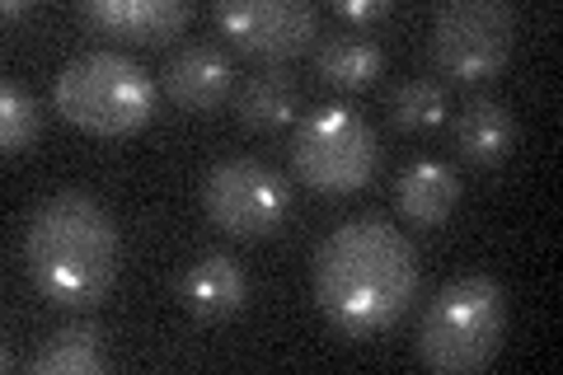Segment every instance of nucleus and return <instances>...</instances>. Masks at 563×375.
Masks as SVG:
<instances>
[{
    "label": "nucleus",
    "mask_w": 563,
    "mask_h": 375,
    "mask_svg": "<svg viewBox=\"0 0 563 375\" xmlns=\"http://www.w3.org/2000/svg\"><path fill=\"white\" fill-rule=\"evenodd\" d=\"M33 375H103L109 371V338L95 324H66L43 338V348L29 356Z\"/></svg>",
    "instance_id": "4468645a"
},
{
    "label": "nucleus",
    "mask_w": 563,
    "mask_h": 375,
    "mask_svg": "<svg viewBox=\"0 0 563 375\" xmlns=\"http://www.w3.org/2000/svg\"><path fill=\"white\" fill-rule=\"evenodd\" d=\"M24 263L33 287L52 306L95 310L113 291L122 263V240L109 207L76 188L43 198L24 225Z\"/></svg>",
    "instance_id": "f03ea898"
},
{
    "label": "nucleus",
    "mask_w": 563,
    "mask_h": 375,
    "mask_svg": "<svg viewBox=\"0 0 563 375\" xmlns=\"http://www.w3.org/2000/svg\"><path fill=\"white\" fill-rule=\"evenodd\" d=\"M179 300L192 319H207V324L231 319L250 306V273L240 267L235 254L207 249V254H198L179 273Z\"/></svg>",
    "instance_id": "9d476101"
},
{
    "label": "nucleus",
    "mask_w": 563,
    "mask_h": 375,
    "mask_svg": "<svg viewBox=\"0 0 563 375\" xmlns=\"http://www.w3.org/2000/svg\"><path fill=\"white\" fill-rule=\"evenodd\" d=\"M235 89V62L217 43H192L165 66V95L184 113H217Z\"/></svg>",
    "instance_id": "9b49d317"
},
{
    "label": "nucleus",
    "mask_w": 563,
    "mask_h": 375,
    "mask_svg": "<svg viewBox=\"0 0 563 375\" xmlns=\"http://www.w3.org/2000/svg\"><path fill=\"white\" fill-rule=\"evenodd\" d=\"M517 43V10L507 0H451L432 14V62L461 85L503 76Z\"/></svg>",
    "instance_id": "423d86ee"
},
{
    "label": "nucleus",
    "mask_w": 563,
    "mask_h": 375,
    "mask_svg": "<svg viewBox=\"0 0 563 375\" xmlns=\"http://www.w3.org/2000/svg\"><path fill=\"white\" fill-rule=\"evenodd\" d=\"M395 202H399V217L409 225L432 230L461 207V174L451 165H442V159H413L395 184Z\"/></svg>",
    "instance_id": "f8f14e48"
},
{
    "label": "nucleus",
    "mask_w": 563,
    "mask_h": 375,
    "mask_svg": "<svg viewBox=\"0 0 563 375\" xmlns=\"http://www.w3.org/2000/svg\"><path fill=\"white\" fill-rule=\"evenodd\" d=\"M43 136V113L20 80L0 85V146L5 155H29Z\"/></svg>",
    "instance_id": "a211bd4d"
},
{
    "label": "nucleus",
    "mask_w": 563,
    "mask_h": 375,
    "mask_svg": "<svg viewBox=\"0 0 563 375\" xmlns=\"http://www.w3.org/2000/svg\"><path fill=\"white\" fill-rule=\"evenodd\" d=\"M20 14H29V5H24V0H10V5H5V20H20Z\"/></svg>",
    "instance_id": "aec40b11"
},
{
    "label": "nucleus",
    "mask_w": 563,
    "mask_h": 375,
    "mask_svg": "<svg viewBox=\"0 0 563 375\" xmlns=\"http://www.w3.org/2000/svg\"><path fill=\"white\" fill-rule=\"evenodd\" d=\"M52 103L70 128L90 136H132L155 118L161 89L132 52L95 47L62 66V76L52 80Z\"/></svg>",
    "instance_id": "7ed1b4c3"
},
{
    "label": "nucleus",
    "mask_w": 563,
    "mask_h": 375,
    "mask_svg": "<svg viewBox=\"0 0 563 375\" xmlns=\"http://www.w3.org/2000/svg\"><path fill=\"white\" fill-rule=\"evenodd\" d=\"M211 20L240 52L263 62H287L320 33V14L306 0H225Z\"/></svg>",
    "instance_id": "6e6552de"
},
{
    "label": "nucleus",
    "mask_w": 563,
    "mask_h": 375,
    "mask_svg": "<svg viewBox=\"0 0 563 375\" xmlns=\"http://www.w3.org/2000/svg\"><path fill=\"white\" fill-rule=\"evenodd\" d=\"M380 165V141L352 103H320L296 122L291 136V169L306 188L324 198H347L372 184Z\"/></svg>",
    "instance_id": "39448f33"
},
{
    "label": "nucleus",
    "mask_w": 563,
    "mask_h": 375,
    "mask_svg": "<svg viewBox=\"0 0 563 375\" xmlns=\"http://www.w3.org/2000/svg\"><path fill=\"white\" fill-rule=\"evenodd\" d=\"M202 211L235 240H268L291 211V184L263 159H221L202 178Z\"/></svg>",
    "instance_id": "0eeeda50"
},
{
    "label": "nucleus",
    "mask_w": 563,
    "mask_h": 375,
    "mask_svg": "<svg viewBox=\"0 0 563 375\" xmlns=\"http://www.w3.org/2000/svg\"><path fill=\"white\" fill-rule=\"evenodd\" d=\"M507 343V291L484 273L455 277L432 296L418 324V362L442 375H474Z\"/></svg>",
    "instance_id": "20e7f679"
},
{
    "label": "nucleus",
    "mask_w": 563,
    "mask_h": 375,
    "mask_svg": "<svg viewBox=\"0 0 563 375\" xmlns=\"http://www.w3.org/2000/svg\"><path fill=\"white\" fill-rule=\"evenodd\" d=\"M418 254L385 217H352L314 249V306L343 338H380L418 300Z\"/></svg>",
    "instance_id": "f257e3e1"
},
{
    "label": "nucleus",
    "mask_w": 563,
    "mask_h": 375,
    "mask_svg": "<svg viewBox=\"0 0 563 375\" xmlns=\"http://www.w3.org/2000/svg\"><path fill=\"white\" fill-rule=\"evenodd\" d=\"M314 66L333 89H366L385 76V47L362 33H333L314 52Z\"/></svg>",
    "instance_id": "2eb2a0df"
},
{
    "label": "nucleus",
    "mask_w": 563,
    "mask_h": 375,
    "mask_svg": "<svg viewBox=\"0 0 563 375\" xmlns=\"http://www.w3.org/2000/svg\"><path fill=\"white\" fill-rule=\"evenodd\" d=\"M390 0H339V14L352 24H380V20H390Z\"/></svg>",
    "instance_id": "6ab92c4d"
},
{
    "label": "nucleus",
    "mask_w": 563,
    "mask_h": 375,
    "mask_svg": "<svg viewBox=\"0 0 563 375\" xmlns=\"http://www.w3.org/2000/svg\"><path fill=\"white\" fill-rule=\"evenodd\" d=\"M80 24L103 38L169 43L192 24L188 0H80Z\"/></svg>",
    "instance_id": "1a4fd4ad"
},
{
    "label": "nucleus",
    "mask_w": 563,
    "mask_h": 375,
    "mask_svg": "<svg viewBox=\"0 0 563 375\" xmlns=\"http://www.w3.org/2000/svg\"><path fill=\"white\" fill-rule=\"evenodd\" d=\"M296 103H301V89H296V80L282 66H268V70H258V76L244 80L235 109H240L244 128H254V132H282L296 118Z\"/></svg>",
    "instance_id": "dca6fc26"
},
{
    "label": "nucleus",
    "mask_w": 563,
    "mask_h": 375,
    "mask_svg": "<svg viewBox=\"0 0 563 375\" xmlns=\"http://www.w3.org/2000/svg\"><path fill=\"white\" fill-rule=\"evenodd\" d=\"M517 146V118L503 99H470L461 113H455V151H461L470 165H498Z\"/></svg>",
    "instance_id": "ddd939ff"
},
{
    "label": "nucleus",
    "mask_w": 563,
    "mask_h": 375,
    "mask_svg": "<svg viewBox=\"0 0 563 375\" xmlns=\"http://www.w3.org/2000/svg\"><path fill=\"white\" fill-rule=\"evenodd\" d=\"M390 122L399 132H432L446 122V89L432 76H413L390 89Z\"/></svg>",
    "instance_id": "f3484780"
}]
</instances>
